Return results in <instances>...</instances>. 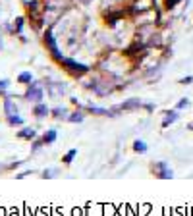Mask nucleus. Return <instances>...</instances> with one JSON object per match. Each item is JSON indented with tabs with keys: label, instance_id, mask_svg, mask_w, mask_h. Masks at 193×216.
Segmentation results:
<instances>
[{
	"label": "nucleus",
	"instance_id": "f257e3e1",
	"mask_svg": "<svg viewBox=\"0 0 193 216\" xmlns=\"http://www.w3.org/2000/svg\"><path fill=\"white\" fill-rule=\"evenodd\" d=\"M153 174L156 178H160V179H170V178H174V172L170 170L164 162H156L155 166H153Z\"/></svg>",
	"mask_w": 193,
	"mask_h": 216
},
{
	"label": "nucleus",
	"instance_id": "f03ea898",
	"mask_svg": "<svg viewBox=\"0 0 193 216\" xmlns=\"http://www.w3.org/2000/svg\"><path fill=\"white\" fill-rule=\"evenodd\" d=\"M41 97H42V91H39L37 87L29 89V93H27V98H29V100H39Z\"/></svg>",
	"mask_w": 193,
	"mask_h": 216
},
{
	"label": "nucleus",
	"instance_id": "7ed1b4c3",
	"mask_svg": "<svg viewBox=\"0 0 193 216\" xmlns=\"http://www.w3.org/2000/svg\"><path fill=\"white\" fill-rule=\"evenodd\" d=\"M75 154H77V150H75V149L68 150V154L62 158V162H64V164H71V160H74V156H75Z\"/></svg>",
	"mask_w": 193,
	"mask_h": 216
},
{
	"label": "nucleus",
	"instance_id": "20e7f679",
	"mask_svg": "<svg viewBox=\"0 0 193 216\" xmlns=\"http://www.w3.org/2000/svg\"><path fill=\"white\" fill-rule=\"evenodd\" d=\"M54 139H56V131H54V129H50L48 133H45V137H42V143H54Z\"/></svg>",
	"mask_w": 193,
	"mask_h": 216
},
{
	"label": "nucleus",
	"instance_id": "39448f33",
	"mask_svg": "<svg viewBox=\"0 0 193 216\" xmlns=\"http://www.w3.org/2000/svg\"><path fill=\"white\" fill-rule=\"evenodd\" d=\"M133 150H135V153H145V150H147V145H145L143 141H135V143H133Z\"/></svg>",
	"mask_w": 193,
	"mask_h": 216
},
{
	"label": "nucleus",
	"instance_id": "423d86ee",
	"mask_svg": "<svg viewBox=\"0 0 193 216\" xmlns=\"http://www.w3.org/2000/svg\"><path fill=\"white\" fill-rule=\"evenodd\" d=\"M33 135H35L33 129H23V131H19L18 137H21V139H33Z\"/></svg>",
	"mask_w": 193,
	"mask_h": 216
},
{
	"label": "nucleus",
	"instance_id": "0eeeda50",
	"mask_svg": "<svg viewBox=\"0 0 193 216\" xmlns=\"http://www.w3.org/2000/svg\"><path fill=\"white\" fill-rule=\"evenodd\" d=\"M176 118H178V114H176V112H168V114H166V118H164V122H162V124H164V126H168V124H172V122H174Z\"/></svg>",
	"mask_w": 193,
	"mask_h": 216
},
{
	"label": "nucleus",
	"instance_id": "6e6552de",
	"mask_svg": "<svg viewBox=\"0 0 193 216\" xmlns=\"http://www.w3.org/2000/svg\"><path fill=\"white\" fill-rule=\"evenodd\" d=\"M60 172L58 170H48V172H42V178H56Z\"/></svg>",
	"mask_w": 193,
	"mask_h": 216
},
{
	"label": "nucleus",
	"instance_id": "1a4fd4ad",
	"mask_svg": "<svg viewBox=\"0 0 193 216\" xmlns=\"http://www.w3.org/2000/svg\"><path fill=\"white\" fill-rule=\"evenodd\" d=\"M31 79H33V77H31V74H27V71H25V74H21V75H19V81H23V83H29Z\"/></svg>",
	"mask_w": 193,
	"mask_h": 216
},
{
	"label": "nucleus",
	"instance_id": "9d476101",
	"mask_svg": "<svg viewBox=\"0 0 193 216\" xmlns=\"http://www.w3.org/2000/svg\"><path fill=\"white\" fill-rule=\"evenodd\" d=\"M35 114H37L39 118L45 116V114H46V108H45V106H37V108H35Z\"/></svg>",
	"mask_w": 193,
	"mask_h": 216
},
{
	"label": "nucleus",
	"instance_id": "9b49d317",
	"mask_svg": "<svg viewBox=\"0 0 193 216\" xmlns=\"http://www.w3.org/2000/svg\"><path fill=\"white\" fill-rule=\"evenodd\" d=\"M183 106H187V98H182L180 102H178V108H183Z\"/></svg>",
	"mask_w": 193,
	"mask_h": 216
},
{
	"label": "nucleus",
	"instance_id": "f8f14e48",
	"mask_svg": "<svg viewBox=\"0 0 193 216\" xmlns=\"http://www.w3.org/2000/svg\"><path fill=\"white\" fill-rule=\"evenodd\" d=\"M81 118H83V116H81V114H74V116H71L70 120H71V122H79Z\"/></svg>",
	"mask_w": 193,
	"mask_h": 216
}]
</instances>
